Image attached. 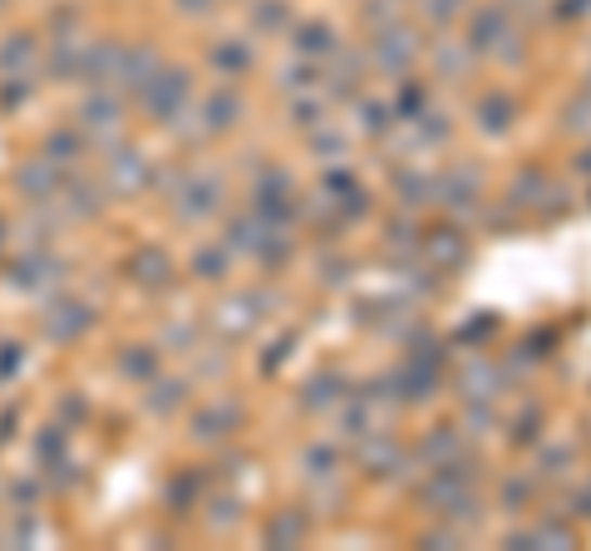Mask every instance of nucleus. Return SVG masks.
<instances>
[{"mask_svg": "<svg viewBox=\"0 0 591 551\" xmlns=\"http://www.w3.org/2000/svg\"><path fill=\"white\" fill-rule=\"evenodd\" d=\"M414 50H420V40H414L409 30L375 35V64H385V69H404V64L414 60Z\"/></svg>", "mask_w": 591, "mask_h": 551, "instance_id": "nucleus-1", "label": "nucleus"}, {"mask_svg": "<svg viewBox=\"0 0 591 551\" xmlns=\"http://www.w3.org/2000/svg\"><path fill=\"white\" fill-rule=\"evenodd\" d=\"M503 11H478L473 15V35H468V50L473 54H488V50H498L503 44Z\"/></svg>", "mask_w": 591, "mask_h": 551, "instance_id": "nucleus-2", "label": "nucleus"}, {"mask_svg": "<svg viewBox=\"0 0 591 551\" xmlns=\"http://www.w3.org/2000/svg\"><path fill=\"white\" fill-rule=\"evenodd\" d=\"M439 202H449V207H473L478 202V168H459L449 172V178L439 182Z\"/></svg>", "mask_w": 591, "mask_h": 551, "instance_id": "nucleus-3", "label": "nucleus"}, {"mask_svg": "<svg viewBox=\"0 0 591 551\" xmlns=\"http://www.w3.org/2000/svg\"><path fill=\"white\" fill-rule=\"evenodd\" d=\"M478 128L493 138H503L508 128H513V99L508 94H488L484 104H478Z\"/></svg>", "mask_w": 591, "mask_h": 551, "instance_id": "nucleus-4", "label": "nucleus"}, {"mask_svg": "<svg viewBox=\"0 0 591 551\" xmlns=\"http://www.w3.org/2000/svg\"><path fill=\"white\" fill-rule=\"evenodd\" d=\"M429 188L434 182L424 178V172H399V202H404V207H424V202H429Z\"/></svg>", "mask_w": 591, "mask_h": 551, "instance_id": "nucleus-5", "label": "nucleus"}, {"mask_svg": "<svg viewBox=\"0 0 591 551\" xmlns=\"http://www.w3.org/2000/svg\"><path fill=\"white\" fill-rule=\"evenodd\" d=\"M429 246L444 256V261H453V266H459L463 256H468V246H463V236L453 232V227H444V232H434V236H429Z\"/></svg>", "mask_w": 591, "mask_h": 551, "instance_id": "nucleus-6", "label": "nucleus"}, {"mask_svg": "<svg viewBox=\"0 0 591 551\" xmlns=\"http://www.w3.org/2000/svg\"><path fill=\"white\" fill-rule=\"evenodd\" d=\"M360 124H365L370 133H385V128L395 124V114H389V108L380 104V99H365V104H360Z\"/></svg>", "mask_w": 591, "mask_h": 551, "instance_id": "nucleus-7", "label": "nucleus"}, {"mask_svg": "<svg viewBox=\"0 0 591 551\" xmlns=\"http://www.w3.org/2000/svg\"><path fill=\"white\" fill-rule=\"evenodd\" d=\"M301 44H306V50H311V54L341 50V40H335V35H331V25H306V30H301Z\"/></svg>", "mask_w": 591, "mask_h": 551, "instance_id": "nucleus-8", "label": "nucleus"}, {"mask_svg": "<svg viewBox=\"0 0 591 551\" xmlns=\"http://www.w3.org/2000/svg\"><path fill=\"white\" fill-rule=\"evenodd\" d=\"M463 384H468V389H463V394H473V399H478V394H498V389H493V384H498V374L488 370V364H478V370H468V374H463Z\"/></svg>", "mask_w": 591, "mask_h": 551, "instance_id": "nucleus-9", "label": "nucleus"}, {"mask_svg": "<svg viewBox=\"0 0 591 551\" xmlns=\"http://www.w3.org/2000/svg\"><path fill=\"white\" fill-rule=\"evenodd\" d=\"M399 118H414V124H420L424 118V89H414V85L399 89Z\"/></svg>", "mask_w": 591, "mask_h": 551, "instance_id": "nucleus-10", "label": "nucleus"}, {"mask_svg": "<svg viewBox=\"0 0 591 551\" xmlns=\"http://www.w3.org/2000/svg\"><path fill=\"white\" fill-rule=\"evenodd\" d=\"M463 5H468V0H429V15H434V21H439V25H449L453 15L463 11Z\"/></svg>", "mask_w": 591, "mask_h": 551, "instance_id": "nucleus-11", "label": "nucleus"}, {"mask_svg": "<svg viewBox=\"0 0 591 551\" xmlns=\"http://www.w3.org/2000/svg\"><path fill=\"white\" fill-rule=\"evenodd\" d=\"M331 463H341V453H331V448H311V473H331Z\"/></svg>", "mask_w": 591, "mask_h": 551, "instance_id": "nucleus-12", "label": "nucleus"}, {"mask_svg": "<svg viewBox=\"0 0 591 551\" xmlns=\"http://www.w3.org/2000/svg\"><path fill=\"white\" fill-rule=\"evenodd\" d=\"M286 537H301V517H281V522H277L271 541H286Z\"/></svg>", "mask_w": 591, "mask_h": 551, "instance_id": "nucleus-13", "label": "nucleus"}, {"mask_svg": "<svg viewBox=\"0 0 591 551\" xmlns=\"http://www.w3.org/2000/svg\"><path fill=\"white\" fill-rule=\"evenodd\" d=\"M325 399H331V380H316V384H311V394H306V403H311V409H321Z\"/></svg>", "mask_w": 591, "mask_h": 551, "instance_id": "nucleus-14", "label": "nucleus"}, {"mask_svg": "<svg viewBox=\"0 0 591 551\" xmlns=\"http://www.w3.org/2000/svg\"><path fill=\"white\" fill-rule=\"evenodd\" d=\"M523 498H527V483H508V508L517 512V502H523Z\"/></svg>", "mask_w": 591, "mask_h": 551, "instance_id": "nucleus-15", "label": "nucleus"}, {"mask_svg": "<svg viewBox=\"0 0 591 551\" xmlns=\"http://www.w3.org/2000/svg\"><path fill=\"white\" fill-rule=\"evenodd\" d=\"M591 11V0H562V15H581Z\"/></svg>", "mask_w": 591, "mask_h": 551, "instance_id": "nucleus-16", "label": "nucleus"}, {"mask_svg": "<svg viewBox=\"0 0 591 551\" xmlns=\"http://www.w3.org/2000/svg\"><path fill=\"white\" fill-rule=\"evenodd\" d=\"M562 463H567V448H557V453H548V473H562Z\"/></svg>", "mask_w": 591, "mask_h": 551, "instance_id": "nucleus-17", "label": "nucleus"}, {"mask_svg": "<svg viewBox=\"0 0 591 551\" xmlns=\"http://www.w3.org/2000/svg\"><path fill=\"white\" fill-rule=\"evenodd\" d=\"M581 517H591V492H581Z\"/></svg>", "mask_w": 591, "mask_h": 551, "instance_id": "nucleus-18", "label": "nucleus"}, {"mask_svg": "<svg viewBox=\"0 0 591 551\" xmlns=\"http://www.w3.org/2000/svg\"><path fill=\"white\" fill-rule=\"evenodd\" d=\"M508 5H517V11H527V5H538V0H508Z\"/></svg>", "mask_w": 591, "mask_h": 551, "instance_id": "nucleus-19", "label": "nucleus"}]
</instances>
